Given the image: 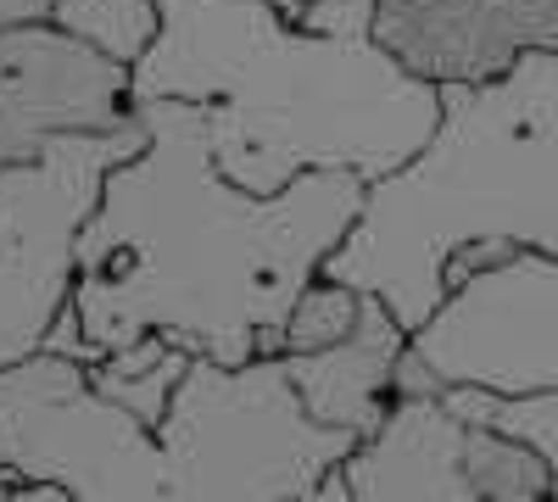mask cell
<instances>
[{
    "label": "cell",
    "mask_w": 558,
    "mask_h": 502,
    "mask_svg": "<svg viewBox=\"0 0 558 502\" xmlns=\"http://www.w3.org/2000/svg\"><path fill=\"white\" fill-rule=\"evenodd\" d=\"M151 146L107 173L78 235L68 313L89 363L162 335L218 369L286 357V325L324 280L368 207L352 173H313L279 196L223 179L207 112L191 101H134Z\"/></svg>",
    "instance_id": "obj_1"
},
{
    "label": "cell",
    "mask_w": 558,
    "mask_h": 502,
    "mask_svg": "<svg viewBox=\"0 0 558 502\" xmlns=\"http://www.w3.org/2000/svg\"><path fill=\"white\" fill-rule=\"evenodd\" d=\"M162 34L134 101H191L223 179L279 196L313 173L386 185L430 151L441 84L408 73L375 34H307L274 0H157Z\"/></svg>",
    "instance_id": "obj_2"
},
{
    "label": "cell",
    "mask_w": 558,
    "mask_h": 502,
    "mask_svg": "<svg viewBox=\"0 0 558 502\" xmlns=\"http://www.w3.org/2000/svg\"><path fill=\"white\" fill-rule=\"evenodd\" d=\"M470 241L558 257V51L525 57L497 84H441L430 151L368 185L324 280L380 296L413 335L447 302V257Z\"/></svg>",
    "instance_id": "obj_3"
},
{
    "label": "cell",
    "mask_w": 558,
    "mask_h": 502,
    "mask_svg": "<svg viewBox=\"0 0 558 502\" xmlns=\"http://www.w3.org/2000/svg\"><path fill=\"white\" fill-rule=\"evenodd\" d=\"M151 146L140 118L123 134L62 140L39 162L0 173V375L39 357L78 285V235L107 173Z\"/></svg>",
    "instance_id": "obj_4"
},
{
    "label": "cell",
    "mask_w": 558,
    "mask_h": 502,
    "mask_svg": "<svg viewBox=\"0 0 558 502\" xmlns=\"http://www.w3.org/2000/svg\"><path fill=\"white\" fill-rule=\"evenodd\" d=\"M447 391L553 396L558 391V257L520 246L481 268L408 335Z\"/></svg>",
    "instance_id": "obj_5"
},
{
    "label": "cell",
    "mask_w": 558,
    "mask_h": 502,
    "mask_svg": "<svg viewBox=\"0 0 558 502\" xmlns=\"http://www.w3.org/2000/svg\"><path fill=\"white\" fill-rule=\"evenodd\" d=\"M140 123L134 68L101 57L51 17L0 28V173L39 162L62 140Z\"/></svg>",
    "instance_id": "obj_6"
},
{
    "label": "cell",
    "mask_w": 558,
    "mask_h": 502,
    "mask_svg": "<svg viewBox=\"0 0 558 502\" xmlns=\"http://www.w3.org/2000/svg\"><path fill=\"white\" fill-rule=\"evenodd\" d=\"M375 39L430 84H497L558 51V0H380Z\"/></svg>",
    "instance_id": "obj_7"
},
{
    "label": "cell",
    "mask_w": 558,
    "mask_h": 502,
    "mask_svg": "<svg viewBox=\"0 0 558 502\" xmlns=\"http://www.w3.org/2000/svg\"><path fill=\"white\" fill-rule=\"evenodd\" d=\"M463 430L447 402H397L386 430L341 464L352 502H481L463 475Z\"/></svg>",
    "instance_id": "obj_8"
},
{
    "label": "cell",
    "mask_w": 558,
    "mask_h": 502,
    "mask_svg": "<svg viewBox=\"0 0 558 502\" xmlns=\"http://www.w3.org/2000/svg\"><path fill=\"white\" fill-rule=\"evenodd\" d=\"M408 352V330L397 325V313L363 291V318L357 330L330 346V352H313V357H286L291 385L302 396V407L330 425V430H352L357 441L380 436L391 419V385H397V363Z\"/></svg>",
    "instance_id": "obj_9"
},
{
    "label": "cell",
    "mask_w": 558,
    "mask_h": 502,
    "mask_svg": "<svg viewBox=\"0 0 558 502\" xmlns=\"http://www.w3.org/2000/svg\"><path fill=\"white\" fill-rule=\"evenodd\" d=\"M191 352H179L173 341L162 335H146V341H134L129 352H112L101 363H89V385H96L107 402L129 407V414L140 425H162L168 419V407L184 385V375H191Z\"/></svg>",
    "instance_id": "obj_10"
},
{
    "label": "cell",
    "mask_w": 558,
    "mask_h": 502,
    "mask_svg": "<svg viewBox=\"0 0 558 502\" xmlns=\"http://www.w3.org/2000/svg\"><path fill=\"white\" fill-rule=\"evenodd\" d=\"M463 475H470L481 502H547L553 497L547 452L497 430V425L463 430Z\"/></svg>",
    "instance_id": "obj_11"
},
{
    "label": "cell",
    "mask_w": 558,
    "mask_h": 502,
    "mask_svg": "<svg viewBox=\"0 0 558 502\" xmlns=\"http://www.w3.org/2000/svg\"><path fill=\"white\" fill-rule=\"evenodd\" d=\"M51 23L84 45H96L101 57L140 68L162 34V7L157 0H57Z\"/></svg>",
    "instance_id": "obj_12"
},
{
    "label": "cell",
    "mask_w": 558,
    "mask_h": 502,
    "mask_svg": "<svg viewBox=\"0 0 558 502\" xmlns=\"http://www.w3.org/2000/svg\"><path fill=\"white\" fill-rule=\"evenodd\" d=\"M463 425H497L508 436H520L547 452L553 464V497L558 502V391L553 396H486V391H447L441 396Z\"/></svg>",
    "instance_id": "obj_13"
},
{
    "label": "cell",
    "mask_w": 558,
    "mask_h": 502,
    "mask_svg": "<svg viewBox=\"0 0 558 502\" xmlns=\"http://www.w3.org/2000/svg\"><path fill=\"white\" fill-rule=\"evenodd\" d=\"M357 318H363V291L341 280H313L286 325V357H313V352L341 346L357 330Z\"/></svg>",
    "instance_id": "obj_14"
},
{
    "label": "cell",
    "mask_w": 558,
    "mask_h": 502,
    "mask_svg": "<svg viewBox=\"0 0 558 502\" xmlns=\"http://www.w3.org/2000/svg\"><path fill=\"white\" fill-rule=\"evenodd\" d=\"M291 23H302L307 34H336V39L375 34V23H380V0H307V7H302Z\"/></svg>",
    "instance_id": "obj_15"
},
{
    "label": "cell",
    "mask_w": 558,
    "mask_h": 502,
    "mask_svg": "<svg viewBox=\"0 0 558 502\" xmlns=\"http://www.w3.org/2000/svg\"><path fill=\"white\" fill-rule=\"evenodd\" d=\"M520 246H508V241H470V246H458L452 257H447V291H458L463 280H475L481 268H497V262H508Z\"/></svg>",
    "instance_id": "obj_16"
},
{
    "label": "cell",
    "mask_w": 558,
    "mask_h": 502,
    "mask_svg": "<svg viewBox=\"0 0 558 502\" xmlns=\"http://www.w3.org/2000/svg\"><path fill=\"white\" fill-rule=\"evenodd\" d=\"M57 0H0V28H17V23H39L51 17Z\"/></svg>",
    "instance_id": "obj_17"
},
{
    "label": "cell",
    "mask_w": 558,
    "mask_h": 502,
    "mask_svg": "<svg viewBox=\"0 0 558 502\" xmlns=\"http://www.w3.org/2000/svg\"><path fill=\"white\" fill-rule=\"evenodd\" d=\"M12 502H78L68 486H51V480H17L12 486Z\"/></svg>",
    "instance_id": "obj_18"
},
{
    "label": "cell",
    "mask_w": 558,
    "mask_h": 502,
    "mask_svg": "<svg viewBox=\"0 0 558 502\" xmlns=\"http://www.w3.org/2000/svg\"><path fill=\"white\" fill-rule=\"evenodd\" d=\"M296 502H352V491H347V480H341V469L324 480V486H313L307 497H296Z\"/></svg>",
    "instance_id": "obj_19"
},
{
    "label": "cell",
    "mask_w": 558,
    "mask_h": 502,
    "mask_svg": "<svg viewBox=\"0 0 558 502\" xmlns=\"http://www.w3.org/2000/svg\"><path fill=\"white\" fill-rule=\"evenodd\" d=\"M274 7H279V12H286V17H296V12L307 7V0H274Z\"/></svg>",
    "instance_id": "obj_20"
},
{
    "label": "cell",
    "mask_w": 558,
    "mask_h": 502,
    "mask_svg": "<svg viewBox=\"0 0 558 502\" xmlns=\"http://www.w3.org/2000/svg\"><path fill=\"white\" fill-rule=\"evenodd\" d=\"M0 486H17V480H12V469H7V464H0Z\"/></svg>",
    "instance_id": "obj_21"
},
{
    "label": "cell",
    "mask_w": 558,
    "mask_h": 502,
    "mask_svg": "<svg viewBox=\"0 0 558 502\" xmlns=\"http://www.w3.org/2000/svg\"><path fill=\"white\" fill-rule=\"evenodd\" d=\"M0 502H12V486H0Z\"/></svg>",
    "instance_id": "obj_22"
}]
</instances>
